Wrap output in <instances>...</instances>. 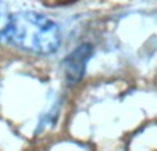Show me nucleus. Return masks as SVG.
<instances>
[{"label":"nucleus","mask_w":157,"mask_h":151,"mask_svg":"<svg viewBox=\"0 0 157 151\" xmlns=\"http://www.w3.org/2000/svg\"><path fill=\"white\" fill-rule=\"evenodd\" d=\"M4 39L21 50L48 56L60 47L61 32L52 18L35 11H21L13 14Z\"/></svg>","instance_id":"1"},{"label":"nucleus","mask_w":157,"mask_h":151,"mask_svg":"<svg viewBox=\"0 0 157 151\" xmlns=\"http://www.w3.org/2000/svg\"><path fill=\"white\" fill-rule=\"evenodd\" d=\"M11 17L9 9L4 3L0 2V38H4L7 29L10 27V22H11Z\"/></svg>","instance_id":"3"},{"label":"nucleus","mask_w":157,"mask_h":151,"mask_svg":"<svg viewBox=\"0 0 157 151\" xmlns=\"http://www.w3.org/2000/svg\"><path fill=\"white\" fill-rule=\"evenodd\" d=\"M93 54L92 45L85 43V45L77 47L68 57H65L63 67H64V75L65 80L68 85H77L82 76L85 75L86 65H88L89 60Z\"/></svg>","instance_id":"2"}]
</instances>
